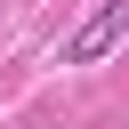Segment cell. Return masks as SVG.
I'll return each mask as SVG.
<instances>
[{
  "mask_svg": "<svg viewBox=\"0 0 129 129\" xmlns=\"http://www.w3.org/2000/svg\"><path fill=\"white\" fill-rule=\"evenodd\" d=\"M121 32H129V0H105V8H97V16H89L73 40H64V64H97V56H105Z\"/></svg>",
  "mask_w": 129,
  "mask_h": 129,
  "instance_id": "1",
  "label": "cell"
}]
</instances>
